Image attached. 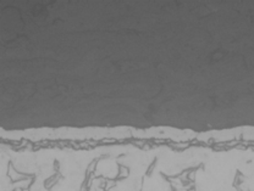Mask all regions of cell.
<instances>
[{
    "label": "cell",
    "mask_w": 254,
    "mask_h": 191,
    "mask_svg": "<svg viewBox=\"0 0 254 191\" xmlns=\"http://www.w3.org/2000/svg\"><path fill=\"white\" fill-rule=\"evenodd\" d=\"M141 179L137 176H131L126 179L121 180L119 184L111 188L109 191H141Z\"/></svg>",
    "instance_id": "3957f363"
},
{
    "label": "cell",
    "mask_w": 254,
    "mask_h": 191,
    "mask_svg": "<svg viewBox=\"0 0 254 191\" xmlns=\"http://www.w3.org/2000/svg\"><path fill=\"white\" fill-rule=\"evenodd\" d=\"M248 191H254V174L252 177V179L250 180V183H248Z\"/></svg>",
    "instance_id": "277c9868"
},
{
    "label": "cell",
    "mask_w": 254,
    "mask_h": 191,
    "mask_svg": "<svg viewBox=\"0 0 254 191\" xmlns=\"http://www.w3.org/2000/svg\"><path fill=\"white\" fill-rule=\"evenodd\" d=\"M141 191H170V185L163 177L154 174L149 178H145Z\"/></svg>",
    "instance_id": "7a4b0ae2"
},
{
    "label": "cell",
    "mask_w": 254,
    "mask_h": 191,
    "mask_svg": "<svg viewBox=\"0 0 254 191\" xmlns=\"http://www.w3.org/2000/svg\"><path fill=\"white\" fill-rule=\"evenodd\" d=\"M234 167L226 160H214L195 177V191H237L232 185Z\"/></svg>",
    "instance_id": "6da1fadb"
}]
</instances>
